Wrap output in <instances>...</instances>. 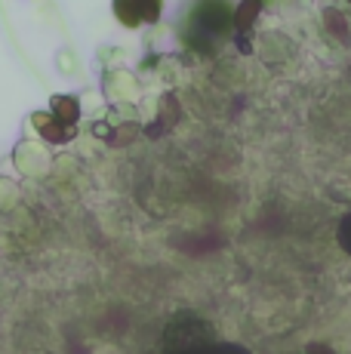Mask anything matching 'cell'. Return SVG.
<instances>
[{"label": "cell", "instance_id": "cell-1", "mask_svg": "<svg viewBox=\"0 0 351 354\" xmlns=\"http://www.w3.org/2000/svg\"><path fill=\"white\" fill-rule=\"evenodd\" d=\"M182 354H247V351L234 348V345H198V348H188Z\"/></svg>", "mask_w": 351, "mask_h": 354}, {"label": "cell", "instance_id": "cell-2", "mask_svg": "<svg viewBox=\"0 0 351 354\" xmlns=\"http://www.w3.org/2000/svg\"><path fill=\"white\" fill-rule=\"evenodd\" d=\"M339 241H342V247H345V253L351 256V213L345 216V222H342V228H339Z\"/></svg>", "mask_w": 351, "mask_h": 354}]
</instances>
